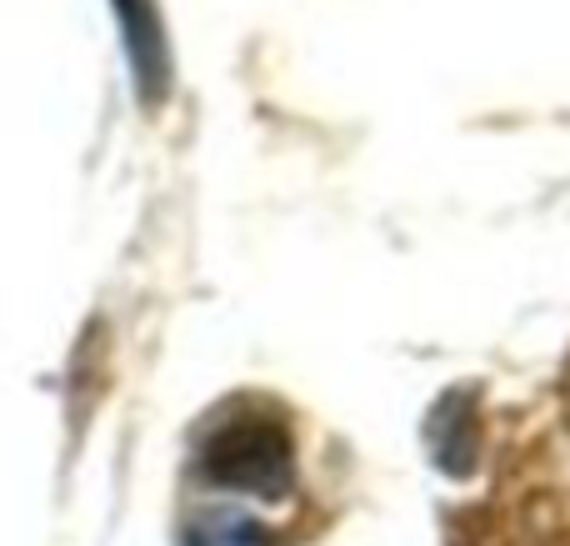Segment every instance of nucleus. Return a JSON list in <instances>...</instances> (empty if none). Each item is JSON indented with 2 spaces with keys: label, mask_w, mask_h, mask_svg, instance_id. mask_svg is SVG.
Segmentation results:
<instances>
[{
  "label": "nucleus",
  "mask_w": 570,
  "mask_h": 546,
  "mask_svg": "<svg viewBox=\"0 0 570 546\" xmlns=\"http://www.w3.org/2000/svg\"><path fill=\"white\" fill-rule=\"evenodd\" d=\"M116 20H120V36H126L136 96L146 106H160L170 96V46H166V26H160L156 0H116Z\"/></svg>",
  "instance_id": "nucleus-2"
},
{
  "label": "nucleus",
  "mask_w": 570,
  "mask_h": 546,
  "mask_svg": "<svg viewBox=\"0 0 570 546\" xmlns=\"http://www.w3.org/2000/svg\"><path fill=\"white\" fill-rule=\"evenodd\" d=\"M425 437H431V457L441 461L451 477H465V471L475 467V447H481V421H475L471 401L445 397L441 407L431 411V427H425Z\"/></svg>",
  "instance_id": "nucleus-3"
},
{
  "label": "nucleus",
  "mask_w": 570,
  "mask_h": 546,
  "mask_svg": "<svg viewBox=\"0 0 570 546\" xmlns=\"http://www.w3.org/2000/svg\"><path fill=\"white\" fill-rule=\"evenodd\" d=\"M196 467H200V477L220 491L285 501L295 491V437L281 411L226 407L200 431Z\"/></svg>",
  "instance_id": "nucleus-1"
},
{
  "label": "nucleus",
  "mask_w": 570,
  "mask_h": 546,
  "mask_svg": "<svg viewBox=\"0 0 570 546\" xmlns=\"http://www.w3.org/2000/svg\"><path fill=\"white\" fill-rule=\"evenodd\" d=\"M180 546H276V537H271V527H261L256 517H246V511L210 507V511H200V517H190Z\"/></svg>",
  "instance_id": "nucleus-4"
}]
</instances>
